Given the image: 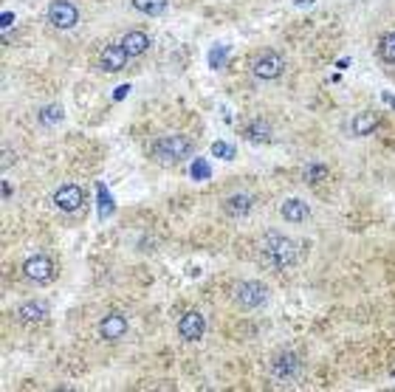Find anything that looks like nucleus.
Segmentation results:
<instances>
[{"label": "nucleus", "mask_w": 395, "mask_h": 392, "mask_svg": "<svg viewBox=\"0 0 395 392\" xmlns=\"http://www.w3.org/2000/svg\"><path fill=\"white\" fill-rule=\"evenodd\" d=\"M133 6H136V12H142L147 17H158L167 9V0H133Z\"/></svg>", "instance_id": "18"}, {"label": "nucleus", "mask_w": 395, "mask_h": 392, "mask_svg": "<svg viewBox=\"0 0 395 392\" xmlns=\"http://www.w3.org/2000/svg\"><path fill=\"white\" fill-rule=\"evenodd\" d=\"M251 206H254V198H251V195H232V198L224 201V212H226L229 217H246V214L251 212Z\"/></svg>", "instance_id": "12"}, {"label": "nucleus", "mask_w": 395, "mask_h": 392, "mask_svg": "<svg viewBox=\"0 0 395 392\" xmlns=\"http://www.w3.org/2000/svg\"><path fill=\"white\" fill-rule=\"evenodd\" d=\"M226 54H229V46H215V49L209 51V65H212V68H224Z\"/></svg>", "instance_id": "25"}, {"label": "nucleus", "mask_w": 395, "mask_h": 392, "mask_svg": "<svg viewBox=\"0 0 395 392\" xmlns=\"http://www.w3.org/2000/svg\"><path fill=\"white\" fill-rule=\"evenodd\" d=\"M17 316L23 322H42L49 316V305L46 302H23L17 308Z\"/></svg>", "instance_id": "14"}, {"label": "nucleus", "mask_w": 395, "mask_h": 392, "mask_svg": "<svg viewBox=\"0 0 395 392\" xmlns=\"http://www.w3.org/2000/svg\"><path fill=\"white\" fill-rule=\"evenodd\" d=\"M153 155L161 164H178V161L192 155V142L187 136H161L153 144Z\"/></svg>", "instance_id": "2"}, {"label": "nucleus", "mask_w": 395, "mask_h": 392, "mask_svg": "<svg viewBox=\"0 0 395 392\" xmlns=\"http://www.w3.org/2000/svg\"><path fill=\"white\" fill-rule=\"evenodd\" d=\"M12 23H15V15H9V12H3V26H6V28H9V26H12Z\"/></svg>", "instance_id": "27"}, {"label": "nucleus", "mask_w": 395, "mask_h": 392, "mask_svg": "<svg viewBox=\"0 0 395 392\" xmlns=\"http://www.w3.org/2000/svg\"><path fill=\"white\" fill-rule=\"evenodd\" d=\"M378 54H381L384 62L395 65V31H389V34L381 37V42H378Z\"/></svg>", "instance_id": "19"}, {"label": "nucleus", "mask_w": 395, "mask_h": 392, "mask_svg": "<svg viewBox=\"0 0 395 392\" xmlns=\"http://www.w3.org/2000/svg\"><path fill=\"white\" fill-rule=\"evenodd\" d=\"M203 330H206V322H203V316H201L198 311L184 314L181 322H178V333H181L187 341H198V339L203 336Z\"/></svg>", "instance_id": "9"}, {"label": "nucleus", "mask_w": 395, "mask_h": 392, "mask_svg": "<svg viewBox=\"0 0 395 392\" xmlns=\"http://www.w3.org/2000/svg\"><path fill=\"white\" fill-rule=\"evenodd\" d=\"M322 178H328V167L325 164H308V167H305V181H308V184H319Z\"/></svg>", "instance_id": "20"}, {"label": "nucleus", "mask_w": 395, "mask_h": 392, "mask_svg": "<svg viewBox=\"0 0 395 392\" xmlns=\"http://www.w3.org/2000/svg\"><path fill=\"white\" fill-rule=\"evenodd\" d=\"M190 172H192V181H206L212 176V167L206 164V158H195Z\"/></svg>", "instance_id": "22"}, {"label": "nucleus", "mask_w": 395, "mask_h": 392, "mask_svg": "<svg viewBox=\"0 0 395 392\" xmlns=\"http://www.w3.org/2000/svg\"><path fill=\"white\" fill-rule=\"evenodd\" d=\"M40 121H42V124H57V121H62V108H60V105L42 108V110H40Z\"/></svg>", "instance_id": "23"}, {"label": "nucleus", "mask_w": 395, "mask_h": 392, "mask_svg": "<svg viewBox=\"0 0 395 392\" xmlns=\"http://www.w3.org/2000/svg\"><path fill=\"white\" fill-rule=\"evenodd\" d=\"M283 217L288 223H302L305 217H308V203H302L299 198H291L283 203Z\"/></svg>", "instance_id": "15"}, {"label": "nucleus", "mask_w": 395, "mask_h": 392, "mask_svg": "<svg viewBox=\"0 0 395 392\" xmlns=\"http://www.w3.org/2000/svg\"><path fill=\"white\" fill-rule=\"evenodd\" d=\"M82 201H85V192H82V187H76V184H65V187H60L57 195H54V203H57V209H62V212H76V209L82 206Z\"/></svg>", "instance_id": "8"}, {"label": "nucleus", "mask_w": 395, "mask_h": 392, "mask_svg": "<svg viewBox=\"0 0 395 392\" xmlns=\"http://www.w3.org/2000/svg\"><path fill=\"white\" fill-rule=\"evenodd\" d=\"M23 271H26V277H28V280H34V282H51V280H54V274H57L54 263H51L49 257H42V254H37V257L26 259Z\"/></svg>", "instance_id": "6"}, {"label": "nucleus", "mask_w": 395, "mask_h": 392, "mask_svg": "<svg viewBox=\"0 0 395 392\" xmlns=\"http://www.w3.org/2000/svg\"><path fill=\"white\" fill-rule=\"evenodd\" d=\"M376 127H378V116L370 113V110H364V113H359L353 119V136H370Z\"/></svg>", "instance_id": "16"}, {"label": "nucleus", "mask_w": 395, "mask_h": 392, "mask_svg": "<svg viewBox=\"0 0 395 392\" xmlns=\"http://www.w3.org/2000/svg\"><path fill=\"white\" fill-rule=\"evenodd\" d=\"M127 60H130V54L124 51L121 42H119V46H108V49L102 51V68H105V71H110V74L121 71V68L127 65Z\"/></svg>", "instance_id": "11"}, {"label": "nucleus", "mask_w": 395, "mask_h": 392, "mask_svg": "<svg viewBox=\"0 0 395 392\" xmlns=\"http://www.w3.org/2000/svg\"><path fill=\"white\" fill-rule=\"evenodd\" d=\"M121 46H124V51H127L130 57H139V54H144V51L150 49V37H147L144 31H130V34H124Z\"/></svg>", "instance_id": "13"}, {"label": "nucleus", "mask_w": 395, "mask_h": 392, "mask_svg": "<svg viewBox=\"0 0 395 392\" xmlns=\"http://www.w3.org/2000/svg\"><path fill=\"white\" fill-rule=\"evenodd\" d=\"M99 333H102V339L116 341V339H121L127 333V319L121 314H110V316H105L99 322Z\"/></svg>", "instance_id": "10"}, {"label": "nucleus", "mask_w": 395, "mask_h": 392, "mask_svg": "<svg viewBox=\"0 0 395 392\" xmlns=\"http://www.w3.org/2000/svg\"><path fill=\"white\" fill-rule=\"evenodd\" d=\"M12 195V187H9V181H3V198H9Z\"/></svg>", "instance_id": "28"}, {"label": "nucleus", "mask_w": 395, "mask_h": 392, "mask_svg": "<svg viewBox=\"0 0 395 392\" xmlns=\"http://www.w3.org/2000/svg\"><path fill=\"white\" fill-rule=\"evenodd\" d=\"M274 378H280V381H294V378H299V373H302V361H299V356L296 353H283V356H277L274 359Z\"/></svg>", "instance_id": "7"}, {"label": "nucleus", "mask_w": 395, "mask_h": 392, "mask_svg": "<svg viewBox=\"0 0 395 392\" xmlns=\"http://www.w3.org/2000/svg\"><path fill=\"white\" fill-rule=\"evenodd\" d=\"M260 263L269 266L271 271L291 269L296 263V243L280 232H269L260 240Z\"/></svg>", "instance_id": "1"}, {"label": "nucleus", "mask_w": 395, "mask_h": 392, "mask_svg": "<svg viewBox=\"0 0 395 392\" xmlns=\"http://www.w3.org/2000/svg\"><path fill=\"white\" fill-rule=\"evenodd\" d=\"M49 23L54 28H71L79 23V12L74 3H68V0H54L49 6Z\"/></svg>", "instance_id": "4"}, {"label": "nucleus", "mask_w": 395, "mask_h": 392, "mask_svg": "<svg viewBox=\"0 0 395 392\" xmlns=\"http://www.w3.org/2000/svg\"><path fill=\"white\" fill-rule=\"evenodd\" d=\"M266 299H269V288L262 282L246 280V282H240L235 288V302L246 311H254V308H260V305H266Z\"/></svg>", "instance_id": "3"}, {"label": "nucleus", "mask_w": 395, "mask_h": 392, "mask_svg": "<svg viewBox=\"0 0 395 392\" xmlns=\"http://www.w3.org/2000/svg\"><path fill=\"white\" fill-rule=\"evenodd\" d=\"M127 91H130L127 85H121V88H116V94H113V96H116V99H124V96H127Z\"/></svg>", "instance_id": "26"}, {"label": "nucleus", "mask_w": 395, "mask_h": 392, "mask_svg": "<svg viewBox=\"0 0 395 392\" xmlns=\"http://www.w3.org/2000/svg\"><path fill=\"white\" fill-rule=\"evenodd\" d=\"M283 68H285V62H283V57H280L277 51L260 54V57L254 60V65H251L254 76H260V79H277V76L283 74Z\"/></svg>", "instance_id": "5"}, {"label": "nucleus", "mask_w": 395, "mask_h": 392, "mask_svg": "<svg viewBox=\"0 0 395 392\" xmlns=\"http://www.w3.org/2000/svg\"><path fill=\"white\" fill-rule=\"evenodd\" d=\"M246 139L249 142H271V127L266 121H251L246 127Z\"/></svg>", "instance_id": "17"}, {"label": "nucleus", "mask_w": 395, "mask_h": 392, "mask_svg": "<svg viewBox=\"0 0 395 392\" xmlns=\"http://www.w3.org/2000/svg\"><path fill=\"white\" fill-rule=\"evenodd\" d=\"M212 155H215V158H226V161H232V158L237 155V150H235L232 144H226V142H215V144H212Z\"/></svg>", "instance_id": "24"}, {"label": "nucleus", "mask_w": 395, "mask_h": 392, "mask_svg": "<svg viewBox=\"0 0 395 392\" xmlns=\"http://www.w3.org/2000/svg\"><path fill=\"white\" fill-rule=\"evenodd\" d=\"M96 198H99V217H110V214H113V201H110V195H108V187H105V184H99Z\"/></svg>", "instance_id": "21"}]
</instances>
